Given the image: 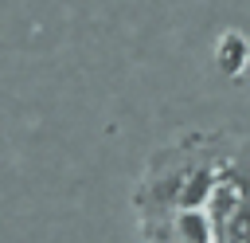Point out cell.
<instances>
[{
    "mask_svg": "<svg viewBox=\"0 0 250 243\" xmlns=\"http://www.w3.org/2000/svg\"><path fill=\"white\" fill-rule=\"evenodd\" d=\"M145 239H250V145L184 133L156 149L133 192Z\"/></svg>",
    "mask_w": 250,
    "mask_h": 243,
    "instance_id": "1",
    "label": "cell"
}]
</instances>
